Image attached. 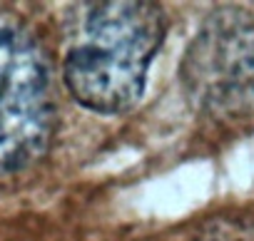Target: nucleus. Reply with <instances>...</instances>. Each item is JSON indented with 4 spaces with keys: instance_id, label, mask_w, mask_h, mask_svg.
Masks as SVG:
<instances>
[{
    "instance_id": "f257e3e1",
    "label": "nucleus",
    "mask_w": 254,
    "mask_h": 241,
    "mask_svg": "<svg viewBox=\"0 0 254 241\" xmlns=\"http://www.w3.org/2000/svg\"><path fill=\"white\" fill-rule=\"evenodd\" d=\"M82 10L63 62L67 92L100 114L132 109L145 95L150 65L165 43V8L147 0H112Z\"/></svg>"
},
{
    "instance_id": "f03ea898",
    "label": "nucleus",
    "mask_w": 254,
    "mask_h": 241,
    "mask_svg": "<svg viewBox=\"0 0 254 241\" xmlns=\"http://www.w3.org/2000/svg\"><path fill=\"white\" fill-rule=\"evenodd\" d=\"M58 107L38 40L0 20V177L35 164L53 145Z\"/></svg>"
},
{
    "instance_id": "7ed1b4c3",
    "label": "nucleus",
    "mask_w": 254,
    "mask_h": 241,
    "mask_svg": "<svg viewBox=\"0 0 254 241\" xmlns=\"http://www.w3.org/2000/svg\"><path fill=\"white\" fill-rule=\"evenodd\" d=\"M182 77L194 102L212 114H239L254 104V18L217 10L187 48Z\"/></svg>"
}]
</instances>
